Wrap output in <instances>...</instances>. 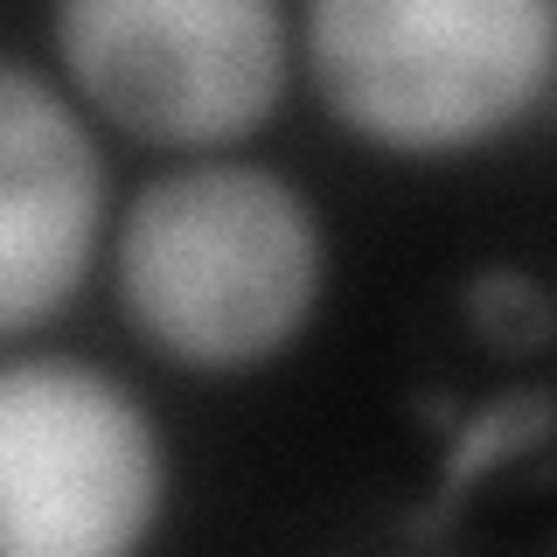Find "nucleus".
I'll list each match as a JSON object with an SVG mask.
<instances>
[{"instance_id":"obj_5","label":"nucleus","mask_w":557,"mask_h":557,"mask_svg":"<svg viewBox=\"0 0 557 557\" xmlns=\"http://www.w3.org/2000/svg\"><path fill=\"white\" fill-rule=\"evenodd\" d=\"M104 244V153L77 98L0 57V342L77 300Z\"/></svg>"},{"instance_id":"obj_1","label":"nucleus","mask_w":557,"mask_h":557,"mask_svg":"<svg viewBox=\"0 0 557 557\" xmlns=\"http://www.w3.org/2000/svg\"><path fill=\"white\" fill-rule=\"evenodd\" d=\"M321 216L258 161L153 174L112 231V286L133 335L202 376L286 356L321 307Z\"/></svg>"},{"instance_id":"obj_6","label":"nucleus","mask_w":557,"mask_h":557,"mask_svg":"<svg viewBox=\"0 0 557 557\" xmlns=\"http://www.w3.org/2000/svg\"><path fill=\"white\" fill-rule=\"evenodd\" d=\"M557 432V405L544 391H509L502 405H487L481 418H467L460 440L446 453V495H460V487H474L481 474H495V467L522 460L530 446H544Z\"/></svg>"},{"instance_id":"obj_7","label":"nucleus","mask_w":557,"mask_h":557,"mask_svg":"<svg viewBox=\"0 0 557 557\" xmlns=\"http://www.w3.org/2000/svg\"><path fill=\"white\" fill-rule=\"evenodd\" d=\"M467 321H474V335L487 348H502V356H530V348H544L557 335V307H550L544 278H530L522 265L474 272V286H467Z\"/></svg>"},{"instance_id":"obj_3","label":"nucleus","mask_w":557,"mask_h":557,"mask_svg":"<svg viewBox=\"0 0 557 557\" xmlns=\"http://www.w3.org/2000/svg\"><path fill=\"white\" fill-rule=\"evenodd\" d=\"M49 42L77 104L182 153L258 133L293 70L278 0H49Z\"/></svg>"},{"instance_id":"obj_2","label":"nucleus","mask_w":557,"mask_h":557,"mask_svg":"<svg viewBox=\"0 0 557 557\" xmlns=\"http://www.w3.org/2000/svg\"><path fill=\"white\" fill-rule=\"evenodd\" d=\"M307 63L362 147L474 153L557 84V0H307Z\"/></svg>"},{"instance_id":"obj_4","label":"nucleus","mask_w":557,"mask_h":557,"mask_svg":"<svg viewBox=\"0 0 557 557\" xmlns=\"http://www.w3.org/2000/svg\"><path fill=\"white\" fill-rule=\"evenodd\" d=\"M168 509L161 425L84 356L0 362V557H126Z\"/></svg>"}]
</instances>
